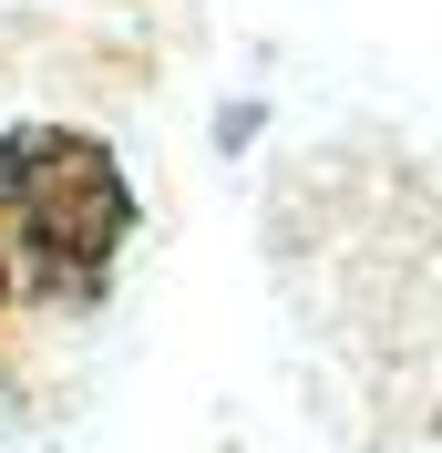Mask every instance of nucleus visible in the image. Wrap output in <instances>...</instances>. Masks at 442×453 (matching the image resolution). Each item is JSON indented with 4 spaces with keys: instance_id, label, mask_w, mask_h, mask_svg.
<instances>
[{
    "instance_id": "nucleus-1",
    "label": "nucleus",
    "mask_w": 442,
    "mask_h": 453,
    "mask_svg": "<svg viewBox=\"0 0 442 453\" xmlns=\"http://www.w3.org/2000/svg\"><path fill=\"white\" fill-rule=\"evenodd\" d=\"M124 237H134V186L103 134H83V124L0 134V257L42 310H93Z\"/></svg>"
},
{
    "instance_id": "nucleus-2",
    "label": "nucleus",
    "mask_w": 442,
    "mask_h": 453,
    "mask_svg": "<svg viewBox=\"0 0 442 453\" xmlns=\"http://www.w3.org/2000/svg\"><path fill=\"white\" fill-rule=\"evenodd\" d=\"M0 310H11V257H0Z\"/></svg>"
}]
</instances>
